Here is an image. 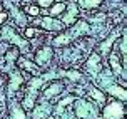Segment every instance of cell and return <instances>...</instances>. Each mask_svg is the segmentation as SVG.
<instances>
[{
    "label": "cell",
    "instance_id": "7c38bea8",
    "mask_svg": "<svg viewBox=\"0 0 127 119\" xmlns=\"http://www.w3.org/2000/svg\"><path fill=\"white\" fill-rule=\"evenodd\" d=\"M102 3V0H79V5L85 8V10H89V8H95V7H99Z\"/></svg>",
    "mask_w": 127,
    "mask_h": 119
},
{
    "label": "cell",
    "instance_id": "44dd1931",
    "mask_svg": "<svg viewBox=\"0 0 127 119\" xmlns=\"http://www.w3.org/2000/svg\"><path fill=\"white\" fill-rule=\"evenodd\" d=\"M25 12L29 13V15H32V17H35V15H38V7L30 5V7H27V8H25Z\"/></svg>",
    "mask_w": 127,
    "mask_h": 119
},
{
    "label": "cell",
    "instance_id": "8992f818",
    "mask_svg": "<svg viewBox=\"0 0 127 119\" xmlns=\"http://www.w3.org/2000/svg\"><path fill=\"white\" fill-rule=\"evenodd\" d=\"M38 24L42 25L44 29H47V30H62V29H64L62 22H57V20L52 19V17H44Z\"/></svg>",
    "mask_w": 127,
    "mask_h": 119
},
{
    "label": "cell",
    "instance_id": "d4e9b609",
    "mask_svg": "<svg viewBox=\"0 0 127 119\" xmlns=\"http://www.w3.org/2000/svg\"><path fill=\"white\" fill-rule=\"evenodd\" d=\"M3 20H7V13L5 12H0V24H2Z\"/></svg>",
    "mask_w": 127,
    "mask_h": 119
},
{
    "label": "cell",
    "instance_id": "4fadbf2b",
    "mask_svg": "<svg viewBox=\"0 0 127 119\" xmlns=\"http://www.w3.org/2000/svg\"><path fill=\"white\" fill-rule=\"evenodd\" d=\"M47 114H49V106L45 104L44 107L38 106L37 109L33 111V116H32V118H33V119H44V118H47Z\"/></svg>",
    "mask_w": 127,
    "mask_h": 119
},
{
    "label": "cell",
    "instance_id": "30bf717a",
    "mask_svg": "<svg viewBox=\"0 0 127 119\" xmlns=\"http://www.w3.org/2000/svg\"><path fill=\"white\" fill-rule=\"evenodd\" d=\"M107 92L115 96V97H119V99H122V101H126V91L122 87H119V86H107Z\"/></svg>",
    "mask_w": 127,
    "mask_h": 119
},
{
    "label": "cell",
    "instance_id": "9c48e42d",
    "mask_svg": "<svg viewBox=\"0 0 127 119\" xmlns=\"http://www.w3.org/2000/svg\"><path fill=\"white\" fill-rule=\"evenodd\" d=\"M74 101H75V97H74V96H69V97L62 99L60 102H59V106L55 107V114H57L59 118H64V109L69 106L70 102H74Z\"/></svg>",
    "mask_w": 127,
    "mask_h": 119
},
{
    "label": "cell",
    "instance_id": "2e32d148",
    "mask_svg": "<svg viewBox=\"0 0 127 119\" xmlns=\"http://www.w3.org/2000/svg\"><path fill=\"white\" fill-rule=\"evenodd\" d=\"M12 119H27V118H25V113L19 106H13L12 107Z\"/></svg>",
    "mask_w": 127,
    "mask_h": 119
},
{
    "label": "cell",
    "instance_id": "484cf974",
    "mask_svg": "<svg viewBox=\"0 0 127 119\" xmlns=\"http://www.w3.org/2000/svg\"><path fill=\"white\" fill-rule=\"evenodd\" d=\"M0 111H2V104H0Z\"/></svg>",
    "mask_w": 127,
    "mask_h": 119
},
{
    "label": "cell",
    "instance_id": "8fae6325",
    "mask_svg": "<svg viewBox=\"0 0 127 119\" xmlns=\"http://www.w3.org/2000/svg\"><path fill=\"white\" fill-rule=\"evenodd\" d=\"M70 10H69V13L65 15V19H64V24H67V25H72L74 22H75V17H77V8H75V5L74 3H70Z\"/></svg>",
    "mask_w": 127,
    "mask_h": 119
},
{
    "label": "cell",
    "instance_id": "603a6c76",
    "mask_svg": "<svg viewBox=\"0 0 127 119\" xmlns=\"http://www.w3.org/2000/svg\"><path fill=\"white\" fill-rule=\"evenodd\" d=\"M121 52H122V56H124V62H126V35H124V39H122V45H121Z\"/></svg>",
    "mask_w": 127,
    "mask_h": 119
},
{
    "label": "cell",
    "instance_id": "5bb4252c",
    "mask_svg": "<svg viewBox=\"0 0 127 119\" xmlns=\"http://www.w3.org/2000/svg\"><path fill=\"white\" fill-rule=\"evenodd\" d=\"M20 84H22V77H20V74L19 72H13L12 74V79H10V92L12 91H17V87H19Z\"/></svg>",
    "mask_w": 127,
    "mask_h": 119
},
{
    "label": "cell",
    "instance_id": "7402d4cb",
    "mask_svg": "<svg viewBox=\"0 0 127 119\" xmlns=\"http://www.w3.org/2000/svg\"><path fill=\"white\" fill-rule=\"evenodd\" d=\"M37 3L40 7H49V5H52V3H54V0H37Z\"/></svg>",
    "mask_w": 127,
    "mask_h": 119
},
{
    "label": "cell",
    "instance_id": "ac0fdd59",
    "mask_svg": "<svg viewBox=\"0 0 127 119\" xmlns=\"http://www.w3.org/2000/svg\"><path fill=\"white\" fill-rule=\"evenodd\" d=\"M115 37H117V34H114V35L109 39V40H105V42L100 45V50L104 52V54H109V50H110V45H112V42H114V39H115Z\"/></svg>",
    "mask_w": 127,
    "mask_h": 119
},
{
    "label": "cell",
    "instance_id": "cb8c5ba5",
    "mask_svg": "<svg viewBox=\"0 0 127 119\" xmlns=\"http://www.w3.org/2000/svg\"><path fill=\"white\" fill-rule=\"evenodd\" d=\"M25 35H27V37H33V35H35V29H32V27H30V29H27Z\"/></svg>",
    "mask_w": 127,
    "mask_h": 119
},
{
    "label": "cell",
    "instance_id": "5b68a950",
    "mask_svg": "<svg viewBox=\"0 0 127 119\" xmlns=\"http://www.w3.org/2000/svg\"><path fill=\"white\" fill-rule=\"evenodd\" d=\"M52 49L50 47H44V49H40L37 52V56H35V62H37V65H47V64L50 62L52 59Z\"/></svg>",
    "mask_w": 127,
    "mask_h": 119
},
{
    "label": "cell",
    "instance_id": "7a4b0ae2",
    "mask_svg": "<svg viewBox=\"0 0 127 119\" xmlns=\"http://www.w3.org/2000/svg\"><path fill=\"white\" fill-rule=\"evenodd\" d=\"M75 113L79 118H82V119H92L94 116H97V107L92 106L87 101L80 99L75 102Z\"/></svg>",
    "mask_w": 127,
    "mask_h": 119
},
{
    "label": "cell",
    "instance_id": "ba28073f",
    "mask_svg": "<svg viewBox=\"0 0 127 119\" xmlns=\"http://www.w3.org/2000/svg\"><path fill=\"white\" fill-rule=\"evenodd\" d=\"M87 69L92 72H99L100 70V56L99 54H92L87 60Z\"/></svg>",
    "mask_w": 127,
    "mask_h": 119
},
{
    "label": "cell",
    "instance_id": "277c9868",
    "mask_svg": "<svg viewBox=\"0 0 127 119\" xmlns=\"http://www.w3.org/2000/svg\"><path fill=\"white\" fill-rule=\"evenodd\" d=\"M2 39H5V40H8V42H12V44H17L20 49L29 50V44L13 32L12 27H3V30H2Z\"/></svg>",
    "mask_w": 127,
    "mask_h": 119
},
{
    "label": "cell",
    "instance_id": "9a60e30c",
    "mask_svg": "<svg viewBox=\"0 0 127 119\" xmlns=\"http://www.w3.org/2000/svg\"><path fill=\"white\" fill-rule=\"evenodd\" d=\"M64 10H65V3L59 2V3H55V5H52V8H50V15H52V17H55V15H59V13H62Z\"/></svg>",
    "mask_w": 127,
    "mask_h": 119
},
{
    "label": "cell",
    "instance_id": "6da1fadb",
    "mask_svg": "<svg viewBox=\"0 0 127 119\" xmlns=\"http://www.w3.org/2000/svg\"><path fill=\"white\" fill-rule=\"evenodd\" d=\"M82 32H89V25H87V22H79V24L74 27V30L67 32V34H64V35H60V37H57L55 40H54V45H57V47H60V45H65V44H69L72 39H75L79 34H82Z\"/></svg>",
    "mask_w": 127,
    "mask_h": 119
},
{
    "label": "cell",
    "instance_id": "52a82bcc",
    "mask_svg": "<svg viewBox=\"0 0 127 119\" xmlns=\"http://www.w3.org/2000/svg\"><path fill=\"white\" fill-rule=\"evenodd\" d=\"M62 91H64V84H62V82H54V84H50L49 87L45 89L44 97H45V99H50V97H54V96L60 94Z\"/></svg>",
    "mask_w": 127,
    "mask_h": 119
},
{
    "label": "cell",
    "instance_id": "e0dca14e",
    "mask_svg": "<svg viewBox=\"0 0 127 119\" xmlns=\"http://www.w3.org/2000/svg\"><path fill=\"white\" fill-rule=\"evenodd\" d=\"M20 65H22L24 69H29L32 74H37V72H38V67H37V65H33V64L27 62V60H24V59H20Z\"/></svg>",
    "mask_w": 127,
    "mask_h": 119
},
{
    "label": "cell",
    "instance_id": "d6986e66",
    "mask_svg": "<svg viewBox=\"0 0 127 119\" xmlns=\"http://www.w3.org/2000/svg\"><path fill=\"white\" fill-rule=\"evenodd\" d=\"M90 94H92V97H94L97 102H100V104H102V102H105V96L102 94L99 89H92V91H90Z\"/></svg>",
    "mask_w": 127,
    "mask_h": 119
},
{
    "label": "cell",
    "instance_id": "ffe728a7",
    "mask_svg": "<svg viewBox=\"0 0 127 119\" xmlns=\"http://www.w3.org/2000/svg\"><path fill=\"white\" fill-rule=\"evenodd\" d=\"M110 65H112V69L115 70V74H122V67L119 65V60H117L115 56H110Z\"/></svg>",
    "mask_w": 127,
    "mask_h": 119
},
{
    "label": "cell",
    "instance_id": "3957f363",
    "mask_svg": "<svg viewBox=\"0 0 127 119\" xmlns=\"http://www.w3.org/2000/svg\"><path fill=\"white\" fill-rule=\"evenodd\" d=\"M104 118L105 119H122L124 118V106L121 102H109L104 107Z\"/></svg>",
    "mask_w": 127,
    "mask_h": 119
}]
</instances>
